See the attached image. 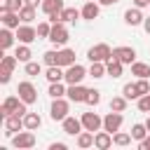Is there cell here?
Segmentation results:
<instances>
[{"instance_id":"1","label":"cell","mask_w":150,"mask_h":150,"mask_svg":"<svg viewBox=\"0 0 150 150\" xmlns=\"http://www.w3.org/2000/svg\"><path fill=\"white\" fill-rule=\"evenodd\" d=\"M68 110H70V103L61 96V98H54L52 101V108H49V117L54 122H63L68 117Z\"/></svg>"},{"instance_id":"2","label":"cell","mask_w":150,"mask_h":150,"mask_svg":"<svg viewBox=\"0 0 150 150\" xmlns=\"http://www.w3.org/2000/svg\"><path fill=\"white\" fill-rule=\"evenodd\" d=\"M87 59L89 61H108V59H112V49H110V45L98 42L87 52Z\"/></svg>"},{"instance_id":"3","label":"cell","mask_w":150,"mask_h":150,"mask_svg":"<svg viewBox=\"0 0 150 150\" xmlns=\"http://www.w3.org/2000/svg\"><path fill=\"white\" fill-rule=\"evenodd\" d=\"M87 75H89V70H87L84 66L73 63V66H68V68H66V77H63V80H66L68 84H80Z\"/></svg>"},{"instance_id":"4","label":"cell","mask_w":150,"mask_h":150,"mask_svg":"<svg viewBox=\"0 0 150 150\" xmlns=\"http://www.w3.org/2000/svg\"><path fill=\"white\" fill-rule=\"evenodd\" d=\"M12 145H14V148H19V150H28V148H33V145H35V134H33L30 129L19 131V134H14V136H12Z\"/></svg>"},{"instance_id":"5","label":"cell","mask_w":150,"mask_h":150,"mask_svg":"<svg viewBox=\"0 0 150 150\" xmlns=\"http://www.w3.org/2000/svg\"><path fill=\"white\" fill-rule=\"evenodd\" d=\"M52 45H56V47H61V45H66L68 42V30H66V26H63V21H59V23H52V33H49V38H47Z\"/></svg>"},{"instance_id":"6","label":"cell","mask_w":150,"mask_h":150,"mask_svg":"<svg viewBox=\"0 0 150 150\" xmlns=\"http://www.w3.org/2000/svg\"><path fill=\"white\" fill-rule=\"evenodd\" d=\"M16 94H19V98H21L23 103H28V105L38 101V89L33 87V82H19Z\"/></svg>"},{"instance_id":"7","label":"cell","mask_w":150,"mask_h":150,"mask_svg":"<svg viewBox=\"0 0 150 150\" xmlns=\"http://www.w3.org/2000/svg\"><path fill=\"white\" fill-rule=\"evenodd\" d=\"M82 127L87 129V131H101V127H103V117L98 115V112H82Z\"/></svg>"},{"instance_id":"8","label":"cell","mask_w":150,"mask_h":150,"mask_svg":"<svg viewBox=\"0 0 150 150\" xmlns=\"http://www.w3.org/2000/svg\"><path fill=\"white\" fill-rule=\"evenodd\" d=\"M122 122H124L122 112H115V110H110V112L103 117V129H105V131H110V134H115V131H120Z\"/></svg>"},{"instance_id":"9","label":"cell","mask_w":150,"mask_h":150,"mask_svg":"<svg viewBox=\"0 0 150 150\" xmlns=\"http://www.w3.org/2000/svg\"><path fill=\"white\" fill-rule=\"evenodd\" d=\"M16 40L23 42V45H30L33 40H38V28H33V26H28V23H21V26L16 28Z\"/></svg>"},{"instance_id":"10","label":"cell","mask_w":150,"mask_h":150,"mask_svg":"<svg viewBox=\"0 0 150 150\" xmlns=\"http://www.w3.org/2000/svg\"><path fill=\"white\" fill-rule=\"evenodd\" d=\"M87 87H82V82L80 84H68V91H66V96H68V101H73V103H84L87 101Z\"/></svg>"},{"instance_id":"11","label":"cell","mask_w":150,"mask_h":150,"mask_svg":"<svg viewBox=\"0 0 150 150\" xmlns=\"http://www.w3.org/2000/svg\"><path fill=\"white\" fill-rule=\"evenodd\" d=\"M19 129H26L23 127V117L21 115H7L5 117V134L14 136V134H19Z\"/></svg>"},{"instance_id":"12","label":"cell","mask_w":150,"mask_h":150,"mask_svg":"<svg viewBox=\"0 0 150 150\" xmlns=\"http://www.w3.org/2000/svg\"><path fill=\"white\" fill-rule=\"evenodd\" d=\"M112 56L120 59L122 63H134L136 61V49L134 47H115L112 49Z\"/></svg>"},{"instance_id":"13","label":"cell","mask_w":150,"mask_h":150,"mask_svg":"<svg viewBox=\"0 0 150 150\" xmlns=\"http://www.w3.org/2000/svg\"><path fill=\"white\" fill-rule=\"evenodd\" d=\"M61 124H63V131L70 134V136H77V134L84 129V127H82V120H77V117H73V115H68Z\"/></svg>"},{"instance_id":"14","label":"cell","mask_w":150,"mask_h":150,"mask_svg":"<svg viewBox=\"0 0 150 150\" xmlns=\"http://www.w3.org/2000/svg\"><path fill=\"white\" fill-rule=\"evenodd\" d=\"M112 145V134L110 131H96L94 134V148H98V150H108Z\"/></svg>"},{"instance_id":"15","label":"cell","mask_w":150,"mask_h":150,"mask_svg":"<svg viewBox=\"0 0 150 150\" xmlns=\"http://www.w3.org/2000/svg\"><path fill=\"white\" fill-rule=\"evenodd\" d=\"M19 105H21V98H19V96H7V98L2 101V105H0V112H2V117H7V115H14Z\"/></svg>"},{"instance_id":"16","label":"cell","mask_w":150,"mask_h":150,"mask_svg":"<svg viewBox=\"0 0 150 150\" xmlns=\"http://www.w3.org/2000/svg\"><path fill=\"white\" fill-rule=\"evenodd\" d=\"M73 63H75V52H73V49H59V52H56V66L68 68V66H73Z\"/></svg>"},{"instance_id":"17","label":"cell","mask_w":150,"mask_h":150,"mask_svg":"<svg viewBox=\"0 0 150 150\" xmlns=\"http://www.w3.org/2000/svg\"><path fill=\"white\" fill-rule=\"evenodd\" d=\"M143 19H145V16L141 14V7H131V9L124 12V21H127V26H141Z\"/></svg>"},{"instance_id":"18","label":"cell","mask_w":150,"mask_h":150,"mask_svg":"<svg viewBox=\"0 0 150 150\" xmlns=\"http://www.w3.org/2000/svg\"><path fill=\"white\" fill-rule=\"evenodd\" d=\"M40 9H42L47 16H52V14H61V9H63V0H42Z\"/></svg>"},{"instance_id":"19","label":"cell","mask_w":150,"mask_h":150,"mask_svg":"<svg viewBox=\"0 0 150 150\" xmlns=\"http://www.w3.org/2000/svg\"><path fill=\"white\" fill-rule=\"evenodd\" d=\"M80 12H82V19H87V21H94V19L98 16V12H101V9H98V2H94V0H87V2H84V7H82Z\"/></svg>"},{"instance_id":"20","label":"cell","mask_w":150,"mask_h":150,"mask_svg":"<svg viewBox=\"0 0 150 150\" xmlns=\"http://www.w3.org/2000/svg\"><path fill=\"white\" fill-rule=\"evenodd\" d=\"M105 70H108V75L110 77H122V70H124V63L120 61V59H108L105 61Z\"/></svg>"},{"instance_id":"21","label":"cell","mask_w":150,"mask_h":150,"mask_svg":"<svg viewBox=\"0 0 150 150\" xmlns=\"http://www.w3.org/2000/svg\"><path fill=\"white\" fill-rule=\"evenodd\" d=\"M14 38H16V35H14V33L5 26V28L0 30V49H2V52H7V49L14 45Z\"/></svg>"},{"instance_id":"22","label":"cell","mask_w":150,"mask_h":150,"mask_svg":"<svg viewBox=\"0 0 150 150\" xmlns=\"http://www.w3.org/2000/svg\"><path fill=\"white\" fill-rule=\"evenodd\" d=\"M45 77H47L49 82H63L66 70H63L61 66H49V68H47V73H45Z\"/></svg>"},{"instance_id":"23","label":"cell","mask_w":150,"mask_h":150,"mask_svg":"<svg viewBox=\"0 0 150 150\" xmlns=\"http://www.w3.org/2000/svg\"><path fill=\"white\" fill-rule=\"evenodd\" d=\"M40 124H42V117H40L38 112H26V115H23V127H26V129L35 131V129H40Z\"/></svg>"},{"instance_id":"24","label":"cell","mask_w":150,"mask_h":150,"mask_svg":"<svg viewBox=\"0 0 150 150\" xmlns=\"http://www.w3.org/2000/svg\"><path fill=\"white\" fill-rule=\"evenodd\" d=\"M19 21H21L19 12H2V26H7V28H19Z\"/></svg>"},{"instance_id":"25","label":"cell","mask_w":150,"mask_h":150,"mask_svg":"<svg viewBox=\"0 0 150 150\" xmlns=\"http://www.w3.org/2000/svg\"><path fill=\"white\" fill-rule=\"evenodd\" d=\"M91 145H94V131L82 129L77 134V148H91Z\"/></svg>"},{"instance_id":"26","label":"cell","mask_w":150,"mask_h":150,"mask_svg":"<svg viewBox=\"0 0 150 150\" xmlns=\"http://www.w3.org/2000/svg\"><path fill=\"white\" fill-rule=\"evenodd\" d=\"M131 75H136V77H150V63L134 61L131 63Z\"/></svg>"},{"instance_id":"27","label":"cell","mask_w":150,"mask_h":150,"mask_svg":"<svg viewBox=\"0 0 150 150\" xmlns=\"http://www.w3.org/2000/svg\"><path fill=\"white\" fill-rule=\"evenodd\" d=\"M23 5H26L23 0H2L0 2V14L2 12H19Z\"/></svg>"},{"instance_id":"28","label":"cell","mask_w":150,"mask_h":150,"mask_svg":"<svg viewBox=\"0 0 150 150\" xmlns=\"http://www.w3.org/2000/svg\"><path fill=\"white\" fill-rule=\"evenodd\" d=\"M77 16H82V12H77L75 7H63V9H61V14H59V19H61L63 23H68V21H75Z\"/></svg>"},{"instance_id":"29","label":"cell","mask_w":150,"mask_h":150,"mask_svg":"<svg viewBox=\"0 0 150 150\" xmlns=\"http://www.w3.org/2000/svg\"><path fill=\"white\" fill-rule=\"evenodd\" d=\"M89 75L91 77H103V75H108V70H105V61H91V68H89Z\"/></svg>"},{"instance_id":"30","label":"cell","mask_w":150,"mask_h":150,"mask_svg":"<svg viewBox=\"0 0 150 150\" xmlns=\"http://www.w3.org/2000/svg\"><path fill=\"white\" fill-rule=\"evenodd\" d=\"M35 9H38V7H30V5H23V7L19 9V16H21V23H30V21L35 19Z\"/></svg>"},{"instance_id":"31","label":"cell","mask_w":150,"mask_h":150,"mask_svg":"<svg viewBox=\"0 0 150 150\" xmlns=\"http://www.w3.org/2000/svg\"><path fill=\"white\" fill-rule=\"evenodd\" d=\"M14 56H16L19 61L28 63V61H30V56H33V52H30V47H28V45H23V42H21V45L16 47V52H14Z\"/></svg>"},{"instance_id":"32","label":"cell","mask_w":150,"mask_h":150,"mask_svg":"<svg viewBox=\"0 0 150 150\" xmlns=\"http://www.w3.org/2000/svg\"><path fill=\"white\" fill-rule=\"evenodd\" d=\"M127 96L122 94V96H112V101H110V110H115V112H124L127 110Z\"/></svg>"},{"instance_id":"33","label":"cell","mask_w":150,"mask_h":150,"mask_svg":"<svg viewBox=\"0 0 150 150\" xmlns=\"http://www.w3.org/2000/svg\"><path fill=\"white\" fill-rule=\"evenodd\" d=\"M66 87H63V82H49V96L52 98H61V96H66Z\"/></svg>"},{"instance_id":"34","label":"cell","mask_w":150,"mask_h":150,"mask_svg":"<svg viewBox=\"0 0 150 150\" xmlns=\"http://www.w3.org/2000/svg\"><path fill=\"white\" fill-rule=\"evenodd\" d=\"M148 134H150V131H148L145 122H143V124H134V127H131V138H134V141H143Z\"/></svg>"},{"instance_id":"35","label":"cell","mask_w":150,"mask_h":150,"mask_svg":"<svg viewBox=\"0 0 150 150\" xmlns=\"http://www.w3.org/2000/svg\"><path fill=\"white\" fill-rule=\"evenodd\" d=\"M112 143H115V145H120V148H124V145H129V143H131V134L115 131V134H112Z\"/></svg>"},{"instance_id":"36","label":"cell","mask_w":150,"mask_h":150,"mask_svg":"<svg viewBox=\"0 0 150 150\" xmlns=\"http://www.w3.org/2000/svg\"><path fill=\"white\" fill-rule=\"evenodd\" d=\"M122 94L131 101V98H141V94H138V89H136V82H129V84H124L122 87Z\"/></svg>"},{"instance_id":"37","label":"cell","mask_w":150,"mask_h":150,"mask_svg":"<svg viewBox=\"0 0 150 150\" xmlns=\"http://www.w3.org/2000/svg\"><path fill=\"white\" fill-rule=\"evenodd\" d=\"M16 63H19L16 56H2V59H0V68H2V70H14Z\"/></svg>"},{"instance_id":"38","label":"cell","mask_w":150,"mask_h":150,"mask_svg":"<svg viewBox=\"0 0 150 150\" xmlns=\"http://www.w3.org/2000/svg\"><path fill=\"white\" fill-rule=\"evenodd\" d=\"M52 33V21H40L38 23V38H49Z\"/></svg>"},{"instance_id":"39","label":"cell","mask_w":150,"mask_h":150,"mask_svg":"<svg viewBox=\"0 0 150 150\" xmlns=\"http://www.w3.org/2000/svg\"><path fill=\"white\" fill-rule=\"evenodd\" d=\"M40 73H42V66H40L38 61H28V63H26V75L35 77V75H40Z\"/></svg>"},{"instance_id":"40","label":"cell","mask_w":150,"mask_h":150,"mask_svg":"<svg viewBox=\"0 0 150 150\" xmlns=\"http://www.w3.org/2000/svg\"><path fill=\"white\" fill-rule=\"evenodd\" d=\"M84 103H89V105H98V103H101V91H98V89H89Z\"/></svg>"},{"instance_id":"41","label":"cell","mask_w":150,"mask_h":150,"mask_svg":"<svg viewBox=\"0 0 150 150\" xmlns=\"http://www.w3.org/2000/svg\"><path fill=\"white\" fill-rule=\"evenodd\" d=\"M136 89H138V94H141V96H143V94H150V82H148V77H138Z\"/></svg>"},{"instance_id":"42","label":"cell","mask_w":150,"mask_h":150,"mask_svg":"<svg viewBox=\"0 0 150 150\" xmlns=\"http://www.w3.org/2000/svg\"><path fill=\"white\" fill-rule=\"evenodd\" d=\"M138 110L141 112H150V94H143L138 98Z\"/></svg>"},{"instance_id":"43","label":"cell","mask_w":150,"mask_h":150,"mask_svg":"<svg viewBox=\"0 0 150 150\" xmlns=\"http://www.w3.org/2000/svg\"><path fill=\"white\" fill-rule=\"evenodd\" d=\"M42 59H45V63L47 66H56V52L52 49V52H45L42 54Z\"/></svg>"},{"instance_id":"44","label":"cell","mask_w":150,"mask_h":150,"mask_svg":"<svg viewBox=\"0 0 150 150\" xmlns=\"http://www.w3.org/2000/svg\"><path fill=\"white\" fill-rule=\"evenodd\" d=\"M9 80H12V70H2V68H0V82L7 84Z\"/></svg>"},{"instance_id":"45","label":"cell","mask_w":150,"mask_h":150,"mask_svg":"<svg viewBox=\"0 0 150 150\" xmlns=\"http://www.w3.org/2000/svg\"><path fill=\"white\" fill-rule=\"evenodd\" d=\"M138 145H141V150H150V134H148L143 141H138Z\"/></svg>"},{"instance_id":"46","label":"cell","mask_w":150,"mask_h":150,"mask_svg":"<svg viewBox=\"0 0 150 150\" xmlns=\"http://www.w3.org/2000/svg\"><path fill=\"white\" fill-rule=\"evenodd\" d=\"M134 7H150V0H134Z\"/></svg>"},{"instance_id":"47","label":"cell","mask_w":150,"mask_h":150,"mask_svg":"<svg viewBox=\"0 0 150 150\" xmlns=\"http://www.w3.org/2000/svg\"><path fill=\"white\" fill-rule=\"evenodd\" d=\"M66 148H68L66 143H52L49 145V150H66Z\"/></svg>"},{"instance_id":"48","label":"cell","mask_w":150,"mask_h":150,"mask_svg":"<svg viewBox=\"0 0 150 150\" xmlns=\"http://www.w3.org/2000/svg\"><path fill=\"white\" fill-rule=\"evenodd\" d=\"M143 28H145V33L150 35V16H145V19H143Z\"/></svg>"},{"instance_id":"49","label":"cell","mask_w":150,"mask_h":150,"mask_svg":"<svg viewBox=\"0 0 150 150\" xmlns=\"http://www.w3.org/2000/svg\"><path fill=\"white\" fill-rule=\"evenodd\" d=\"M26 5H30V7H38V5H42V0H23Z\"/></svg>"},{"instance_id":"50","label":"cell","mask_w":150,"mask_h":150,"mask_svg":"<svg viewBox=\"0 0 150 150\" xmlns=\"http://www.w3.org/2000/svg\"><path fill=\"white\" fill-rule=\"evenodd\" d=\"M98 5H112V0H98Z\"/></svg>"},{"instance_id":"51","label":"cell","mask_w":150,"mask_h":150,"mask_svg":"<svg viewBox=\"0 0 150 150\" xmlns=\"http://www.w3.org/2000/svg\"><path fill=\"white\" fill-rule=\"evenodd\" d=\"M145 127H148V131H150V115H148V120H145Z\"/></svg>"},{"instance_id":"52","label":"cell","mask_w":150,"mask_h":150,"mask_svg":"<svg viewBox=\"0 0 150 150\" xmlns=\"http://www.w3.org/2000/svg\"><path fill=\"white\" fill-rule=\"evenodd\" d=\"M115 2H120V0H112V5H115Z\"/></svg>"}]
</instances>
